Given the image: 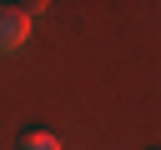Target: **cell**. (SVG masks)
Masks as SVG:
<instances>
[{
    "instance_id": "6da1fadb",
    "label": "cell",
    "mask_w": 161,
    "mask_h": 150,
    "mask_svg": "<svg viewBox=\"0 0 161 150\" xmlns=\"http://www.w3.org/2000/svg\"><path fill=\"white\" fill-rule=\"evenodd\" d=\"M25 35H30V15H25L20 5H5V10H0V50L25 45Z\"/></svg>"
},
{
    "instance_id": "7a4b0ae2",
    "label": "cell",
    "mask_w": 161,
    "mask_h": 150,
    "mask_svg": "<svg viewBox=\"0 0 161 150\" xmlns=\"http://www.w3.org/2000/svg\"><path fill=\"white\" fill-rule=\"evenodd\" d=\"M15 150H60V140H55L50 130H40V125H30V130H20V140H15Z\"/></svg>"
}]
</instances>
